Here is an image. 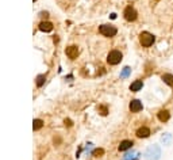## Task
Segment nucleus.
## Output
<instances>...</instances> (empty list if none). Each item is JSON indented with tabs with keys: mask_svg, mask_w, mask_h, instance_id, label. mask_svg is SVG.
<instances>
[{
	"mask_svg": "<svg viewBox=\"0 0 173 160\" xmlns=\"http://www.w3.org/2000/svg\"><path fill=\"white\" fill-rule=\"evenodd\" d=\"M34 1H35V0H34Z\"/></svg>",
	"mask_w": 173,
	"mask_h": 160,
	"instance_id": "nucleus-22",
	"label": "nucleus"
},
{
	"mask_svg": "<svg viewBox=\"0 0 173 160\" xmlns=\"http://www.w3.org/2000/svg\"><path fill=\"white\" fill-rule=\"evenodd\" d=\"M170 140V136L168 135V136H162V143L164 144H168V141Z\"/></svg>",
	"mask_w": 173,
	"mask_h": 160,
	"instance_id": "nucleus-19",
	"label": "nucleus"
},
{
	"mask_svg": "<svg viewBox=\"0 0 173 160\" xmlns=\"http://www.w3.org/2000/svg\"><path fill=\"white\" fill-rule=\"evenodd\" d=\"M107 61H108L110 65H116L119 64L120 61H122V53L119 50H112L108 53V56H107Z\"/></svg>",
	"mask_w": 173,
	"mask_h": 160,
	"instance_id": "nucleus-3",
	"label": "nucleus"
},
{
	"mask_svg": "<svg viewBox=\"0 0 173 160\" xmlns=\"http://www.w3.org/2000/svg\"><path fill=\"white\" fill-rule=\"evenodd\" d=\"M134 153H127L126 155V157H125V160H130V159H134Z\"/></svg>",
	"mask_w": 173,
	"mask_h": 160,
	"instance_id": "nucleus-20",
	"label": "nucleus"
},
{
	"mask_svg": "<svg viewBox=\"0 0 173 160\" xmlns=\"http://www.w3.org/2000/svg\"><path fill=\"white\" fill-rule=\"evenodd\" d=\"M150 136V129L146 128V126H142V128H139L137 130V137L139 138H146Z\"/></svg>",
	"mask_w": 173,
	"mask_h": 160,
	"instance_id": "nucleus-8",
	"label": "nucleus"
},
{
	"mask_svg": "<svg viewBox=\"0 0 173 160\" xmlns=\"http://www.w3.org/2000/svg\"><path fill=\"white\" fill-rule=\"evenodd\" d=\"M160 156H161V151L158 145H153V147H150L145 152V159L146 160H158Z\"/></svg>",
	"mask_w": 173,
	"mask_h": 160,
	"instance_id": "nucleus-1",
	"label": "nucleus"
},
{
	"mask_svg": "<svg viewBox=\"0 0 173 160\" xmlns=\"http://www.w3.org/2000/svg\"><path fill=\"white\" fill-rule=\"evenodd\" d=\"M99 31L102 33L104 37H114V35L116 34V29L111 25H102Z\"/></svg>",
	"mask_w": 173,
	"mask_h": 160,
	"instance_id": "nucleus-4",
	"label": "nucleus"
},
{
	"mask_svg": "<svg viewBox=\"0 0 173 160\" xmlns=\"http://www.w3.org/2000/svg\"><path fill=\"white\" fill-rule=\"evenodd\" d=\"M100 111V114L102 115H106L107 114V107L106 106H99V109H97Z\"/></svg>",
	"mask_w": 173,
	"mask_h": 160,
	"instance_id": "nucleus-17",
	"label": "nucleus"
},
{
	"mask_svg": "<svg viewBox=\"0 0 173 160\" xmlns=\"http://www.w3.org/2000/svg\"><path fill=\"white\" fill-rule=\"evenodd\" d=\"M134 145V143L133 141H130V140H123L120 144H119V151H127V149H130V148Z\"/></svg>",
	"mask_w": 173,
	"mask_h": 160,
	"instance_id": "nucleus-9",
	"label": "nucleus"
},
{
	"mask_svg": "<svg viewBox=\"0 0 173 160\" xmlns=\"http://www.w3.org/2000/svg\"><path fill=\"white\" fill-rule=\"evenodd\" d=\"M103 153H104V151H103V149H96L95 152H93V155H95V156H102Z\"/></svg>",
	"mask_w": 173,
	"mask_h": 160,
	"instance_id": "nucleus-18",
	"label": "nucleus"
},
{
	"mask_svg": "<svg viewBox=\"0 0 173 160\" xmlns=\"http://www.w3.org/2000/svg\"><path fill=\"white\" fill-rule=\"evenodd\" d=\"M42 126H43V121L42 119H34L32 121V129L34 130H39Z\"/></svg>",
	"mask_w": 173,
	"mask_h": 160,
	"instance_id": "nucleus-14",
	"label": "nucleus"
},
{
	"mask_svg": "<svg viewBox=\"0 0 173 160\" xmlns=\"http://www.w3.org/2000/svg\"><path fill=\"white\" fill-rule=\"evenodd\" d=\"M169 118H170V114L168 110H161V111H158V119H160L161 122H167Z\"/></svg>",
	"mask_w": 173,
	"mask_h": 160,
	"instance_id": "nucleus-11",
	"label": "nucleus"
},
{
	"mask_svg": "<svg viewBox=\"0 0 173 160\" xmlns=\"http://www.w3.org/2000/svg\"><path fill=\"white\" fill-rule=\"evenodd\" d=\"M161 79L164 80V83H167L168 86L173 87V75H170V73H165V75H162V77H161Z\"/></svg>",
	"mask_w": 173,
	"mask_h": 160,
	"instance_id": "nucleus-13",
	"label": "nucleus"
},
{
	"mask_svg": "<svg viewBox=\"0 0 173 160\" xmlns=\"http://www.w3.org/2000/svg\"><path fill=\"white\" fill-rule=\"evenodd\" d=\"M143 87V83H142L141 80H135L134 83H131V86H130V91H133V92H137V91H139Z\"/></svg>",
	"mask_w": 173,
	"mask_h": 160,
	"instance_id": "nucleus-12",
	"label": "nucleus"
},
{
	"mask_svg": "<svg viewBox=\"0 0 173 160\" xmlns=\"http://www.w3.org/2000/svg\"><path fill=\"white\" fill-rule=\"evenodd\" d=\"M154 35L150 34V33L148 31H143L139 34V42H141V45L145 46V48H149V46H151L154 44Z\"/></svg>",
	"mask_w": 173,
	"mask_h": 160,
	"instance_id": "nucleus-2",
	"label": "nucleus"
},
{
	"mask_svg": "<svg viewBox=\"0 0 173 160\" xmlns=\"http://www.w3.org/2000/svg\"><path fill=\"white\" fill-rule=\"evenodd\" d=\"M45 80H46V77H45V75H39V76H37V87H42L43 86V83H45Z\"/></svg>",
	"mask_w": 173,
	"mask_h": 160,
	"instance_id": "nucleus-15",
	"label": "nucleus"
},
{
	"mask_svg": "<svg viewBox=\"0 0 173 160\" xmlns=\"http://www.w3.org/2000/svg\"><path fill=\"white\" fill-rule=\"evenodd\" d=\"M39 30L43 33H50L51 30H53V25H51L50 22H41V25H39Z\"/></svg>",
	"mask_w": 173,
	"mask_h": 160,
	"instance_id": "nucleus-10",
	"label": "nucleus"
},
{
	"mask_svg": "<svg viewBox=\"0 0 173 160\" xmlns=\"http://www.w3.org/2000/svg\"><path fill=\"white\" fill-rule=\"evenodd\" d=\"M130 72H131V68H130V67H125V68H123V71H122V73H120V77H122V79L127 77L128 75H130Z\"/></svg>",
	"mask_w": 173,
	"mask_h": 160,
	"instance_id": "nucleus-16",
	"label": "nucleus"
},
{
	"mask_svg": "<svg viewBox=\"0 0 173 160\" xmlns=\"http://www.w3.org/2000/svg\"><path fill=\"white\" fill-rule=\"evenodd\" d=\"M130 110H131L133 113H139L142 110V103L139 102L138 99H133L131 102H130Z\"/></svg>",
	"mask_w": 173,
	"mask_h": 160,
	"instance_id": "nucleus-7",
	"label": "nucleus"
},
{
	"mask_svg": "<svg viewBox=\"0 0 173 160\" xmlns=\"http://www.w3.org/2000/svg\"><path fill=\"white\" fill-rule=\"evenodd\" d=\"M123 15H125V19L126 20H128V22H134L135 19H137V11L133 8L131 6H128V7H126V10H125V12H123Z\"/></svg>",
	"mask_w": 173,
	"mask_h": 160,
	"instance_id": "nucleus-5",
	"label": "nucleus"
},
{
	"mask_svg": "<svg viewBox=\"0 0 173 160\" xmlns=\"http://www.w3.org/2000/svg\"><path fill=\"white\" fill-rule=\"evenodd\" d=\"M65 125L72 126V121H71V119H65Z\"/></svg>",
	"mask_w": 173,
	"mask_h": 160,
	"instance_id": "nucleus-21",
	"label": "nucleus"
},
{
	"mask_svg": "<svg viewBox=\"0 0 173 160\" xmlns=\"http://www.w3.org/2000/svg\"><path fill=\"white\" fill-rule=\"evenodd\" d=\"M65 53H66V56L71 58V60H74V58L79 56V48L74 46V45H72V46H69V48H66Z\"/></svg>",
	"mask_w": 173,
	"mask_h": 160,
	"instance_id": "nucleus-6",
	"label": "nucleus"
}]
</instances>
